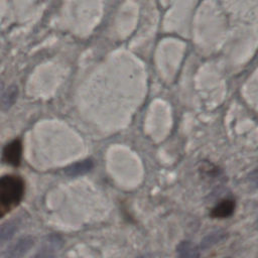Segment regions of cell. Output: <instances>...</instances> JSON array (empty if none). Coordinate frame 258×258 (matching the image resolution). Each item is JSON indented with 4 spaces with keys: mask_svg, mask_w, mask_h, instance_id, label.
Segmentation results:
<instances>
[{
    "mask_svg": "<svg viewBox=\"0 0 258 258\" xmlns=\"http://www.w3.org/2000/svg\"><path fill=\"white\" fill-rule=\"evenodd\" d=\"M25 182L15 174L0 176V219L18 207L24 197Z\"/></svg>",
    "mask_w": 258,
    "mask_h": 258,
    "instance_id": "1",
    "label": "cell"
},
{
    "mask_svg": "<svg viewBox=\"0 0 258 258\" xmlns=\"http://www.w3.org/2000/svg\"><path fill=\"white\" fill-rule=\"evenodd\" d=\"M35 238L27 235L12 243L4 253V258H23L34 246Z\"/></svg>",
    "mask_w": 258,
    "mask_h": 258,
    "instance_id": "2",
    "label": "cell"
},
{
    "mask_svg": "<svg viewBox=\"0 0 258 258\" xmlns=\"http://www.w3.org/2000/svg\"><path fill=\"white\" fill-rule=\"evenodd\" d=\"M22 144L19 139H14L5 145L2 151V161L11 166H19L21 162Z\"/></svg>",
    "mask_w": 258,
    "mask_h": 258,
    "instance_id": "3",
    "label": "cell"
},
{
    "mask_svg": "<svg viewBox=\"0 0 258 258\" xmlns=\"http://www.w3.org/2000/svg\"><path fill=\"white\" fill-rule=\"evenodd\" d=\"M20 227V219L17 217L5 221L0 225V248L9 242Z\"/></svg>",
    "mask_w": 258,
    "mask_h": 258,
    "instance_id": "4",
    "label": "cell"
},
{
    "mask_svg": "<svg viewBox=\"0 0 258 258\" xmlns=\"http://www.w3.org/2000/svg\"><path fill=\"white\" fill-rule=\"evenodd\" d=\"M228 236H229V233L225 230H217V231L211 232L202 239L199 248L202 251L211 249L215 245L220 244L221 242L226 240L228 238Z\"/></svg>",
    "mask_w": 258,
    "mask_h": 258,
    "instance_id": "5",
    "label": "cell"
},
{
    "mask_svg": "<svg viewBox=\"0 0 258 258\" xmlns=\"http://www.w3.org/2000/svg\"><path fill=\"white\" fill-rule=\"evenodd\" d=\"M176 258H199L200 248L189 240H182L176 246Z\"/></svg>",
    "mask_w": 258,
    "mask_h": 258,
    "instance_id": "6",
    "label": "cell"
},
{
    "mask_svg": "<svg viewBox=\"0 0 258 258\" xmlns=\"http://www.w3.org/2000/svg\"><path fill=\"white\" fill-rule=\"evenodd\" d=\"M235 202L230 199H226L217 204L211 211V216L216 219H225L234 213Z\"/></svg>",
    "mask_w": 258,
    "mask_h": 258,
    "instance_id": "7",
    "label": "cell"
},
{
    "mask_svg": "<svg viewBox=\"0 0 258 258\" xmlns=\"http://www.w3.org/2000/svg\"><path fill=\"white\" fill-rule=\"evenodd\" d=\"M94 164L91 159H85L76 163H73L64 168V173L68 176L76 177L89 172L93 168Z\"/></svg>",
    "mask_w": 258,
    "mask_h": 258,
    "instance_id": "8",
    "label": "cell"
},
{
    "mask_svg": "<svg viewBox=\"0 0 258 258\" xmlns=\"http://www.w3.org/2000/svg\"><path fill=\"white\" fill-rule=\"evenodd\" d=\"M18 95V90L16 88V86H11L9 87L5 93L3 94L2 98H1V102H0V106L3 110H7L9 109L15 102L16 98Z\"/></svg>",
    "mask_w": 258,
    "mask_h": 258,
    "instance_id": "9",
    "label": "cell"
},
{
    "mask_svg": "<svg viewBox=\"0 0 258 258\" xmlns=\"http://www.w3.org/2000/svg\"><path fill=\"white\" fill-rule=\"evenodd\" d=\"M31 258H54V252L52 249V242H49V245L43 246L39 249Z\"/></svg>",
    "mask_w": 258,
    "mask_h": 258,
    "instance_id": "10",
    "label": "cell"
},
{
    "mask_svg": "<svg viewBox=\"0 0 258 258\" xmlns=\"http://www.w3.org/2000/svg\"><path fill=\"white\" fill-rule=\"evenodd\" d=\"M224 258H231V257H224Z\"/></svg>",
    "mask_w": 258,
    "mask_h": 258,
    "instance_id": "11",
    "label": "cell"
}]
</instances>
